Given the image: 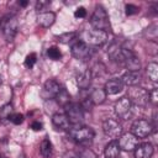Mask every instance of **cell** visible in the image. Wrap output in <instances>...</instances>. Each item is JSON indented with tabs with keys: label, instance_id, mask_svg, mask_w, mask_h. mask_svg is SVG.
<instances>
[{
	"label": "cell",
	"instance_id": "1",
	"mask_svg": "<svg viewBox=\"0 0 158 158\" xmlns=\"http://www.w3.org/2000/svg\"><path fill=\"white\" fill-rule=\"evenodd\" d=\"M68 133H69V137L72 141H74L77 144L84 147V148H89V146L93 143V139H94V130L91 127H88V126H75V127H72L68 130Z\"/></svg>",
	"mask_w": 158,
	"mask_h": 158
},
{
	"label": "cell",
	"instance_id": "2",
	"mask_svg": "<svg viewBox=\"0 0 158 158\" xmlns=\"http://www.w3.org/2000/svg\"><path fill=\"white\" fill-rule=\"evenodd\" d=\"M81 42H84L88 46H94V47H99L102 46L106 41H107V32L100 31V30H85L80 33V40Z\"/></svg>",
	"mask_w": 158,
	"mask_h": 158
},
{
	"label": "cell",
	"instance_id": "3",
	"mask_svg": "<svg viewBox=\"0 0 158 158\" xmlns=\"http://www.w3.org/2000/svg\"><path fill=\"white\" fill-rule=\"evenodd\" d=\"M90 25L95 30H100L104 32H107L110 30V20L106 10L102 6H96L91 17H90Z\"/></svg>",
	"mask_w": 158,
	"mask_h": 158
},
{
	"label": "cell",
	"instance_id": "4",
	"mask_svg": "<svg viewBox=\"0 0 158 158\" xmlns=\"http://www.w3.org/2000/svg\"><path fill=\"white\" fill-rule=\"evenodd\" d=\"M127 99L132 105L136 106H146L149 102V91L141 86H130L127 91Z\"/></svg>",
	"mask_w": 158,
	"mask_h": 158
},
{
	"label": "cell",
	"instance_id": "5",
	"mask_svg": "<svg viewBox=\"0 0 158 158\" xmlns=\"http://www.w3.org/2000/svg\"><path fill=\"white\" fill-rule=\"evenodd\" d=\"M154 131V127L152 125L151 121H147L144 118H139V120H136L132 126H131V133L133 136H136L138 139L139 138H146L148 137L152 132Z\"/></svg>",
	"mask_w": 158,
	"mask_h": 158
},
{
	"label": "cell",
	"instance_id": "6",
	"mask_svg": "<svg viewBox=\"0 0 158 158\" xmlns=\"http://www.w3.org/2000/svg\"><path fill=\"white\" fill-rule=\"evenodd\" d=\"M65 116L70 125L79 126V125H81V122L84 120V110L81 109L80 104L69 102L65 106Z\"/></svg>",
	"mask_w": 158,
	"mask_h": 158
},
{
	"label": "cell",
	"instance_id": "7",
	"mask_svg": "<svg viewBox=\"0 0 158 158\" xmlns=\"http://www.w3.org/2000/svg\"><path fill=\"white\" fill-rule=\"evenodd\" d=\"M102 131L107 137L112 139H117L122 135V126L115 118H106L102 122Z\"/></svg>",
	"mask_w": 158,
	"mask_h": 158
},
{
	"label": "cell",
	"instance_id": "8",
	"mask_svg": "<svg viewBox=\"0 0 158 158\" xmlns=\"http://www.w3.org/2000/svg\"><path fill=\"white\" fill-rule=\"evenodd\" d=\"M72 56L75 58V59H79V60H86L90 58L91 56V48L90 46L85 44L84 42L77 40L74 43H72Z\"/></svg>",
	"mask_w": 158,
	"mask_h": 158
},
{
	"label": "cell",
	"instance_id": "9",
	"mask_svg": "<svg viewBox=\"0 0 158 158\" xmlns=\"http://www.w3.org/2000/svg\"><path fill=\"white\" fill-rule=\"evenodd\" d=\"M114 109H115L116 115L120 118L127 120L131 116V112H132V104L130 102V100L127 99V96H122L121 99H118L115 102Z\"/></svg>",
	"mask_w": 158,
	"mask_h": 158
},
{
	"label": "cell",
	"instance_id": "10",
	"mask_svg": "<svg viewBox=\"0 0 158 158\" xmlns=\"http://www.w3.org/2000/svg\"><path fill=\"white\" fill-rule=\"evenodd\" d=\"M122 54H123V64L126 65V68L130 72H139L141 68V63L139 59L137 58V56L127 48H122Z\"/></svg>",
	"mask_w": 158,
	"mask_h": 158
},
{
	"label": "cell",
	"instance_id": "11",
	"mask_svg": "<svg viewBox=\"0 0 158 158\" xmlns=\"http://www.w3.org/2000/svg\"><path fill=\"white\" fill-rule=\"evenodd\" d=\"M60 90V85L58 81H56L54 79H49L44 83L42 90H41V98L44 99V100H48V99H54L57 96V94L59 93Z\"/></svg>",
	"mask_w": 158,
	"mask_h": 158
},
{
	"label": "cell",
	"instance_id": "12",
	"mask_svg": "<svg viewBox=\"0 0 158 158\" xmlns=\"http://www.w3.org/2000/svg\"><path fill=\"white\" fill-rule=\"evenodd\" d=\"M117 139H118L117 143H118L120 148L123 151H133L138 144V138L136 136H133L131 132L122 133Z\"/></svg>",
	"mask_w": 158,
	"mask_h": 158
},
{
	"label": "cell",
	"instance_id": "13",
	"mask_svg": "<svg viewBox=\"0 0 158 158\" xmlns=\"http://www.w3.org/2000/svg\"><path fill=\"white\" fill-rule=\"evenodd\" d=\"M17 30H19V21L15 17H10L4 22L2 32H4V36H5L7 42L14 41V38L17 33Z\"/></svg>",
	"mask_w": 158,
	"mask_h": 158
},
{
	"label": "cell",
	"instance_id": "14",
	"mask_svg": "<svg viewBox=\"0 0 158 158\" xmlns=\"http://www.w3.org/2000/svg\"><path fill=\"white\" fill-rule=\"evenodd\" d=\"M133 151H135V158H152L154 153V148L149 142L138 143Z\"/></svg>",
	"mask_w": 158,
	"mask_h": 158
},
{
	"label": "cell",
	"instance_id": "15",
	"mask_svg": "<svg viewBox=\"0 0 158 158\" xmlns=\"http://www.w3.org/2000/svg\"><path fill=\"white\" fill-rule=\"evenodd\" d=\"M56 21V14L52 12V11H43V12H40L38 16H37V23L41 26V27H51Z\"/></svg>",
	"mask_w": 158,
	"mask_h": 158
},
{
	"label": "cell",
	"instance_id": "16",
	"mask_svg": "<svg viewBox=\"0 0 158 158\" xmlns=\"http://www.w3.org/2000/svg\"><path fill=\"white\" fill-rule=\"evenodd\" d=\"M121 83L123 85H127V86H135L139 83L141 80V75H139V72H130L127 70L126 73L122 74V77L120 78Z\"/></svg>",
	"mask_w": 158,
	"mask_h": 158
},
{
	"label": "cell",
	"instance_id": "17",
	"mask_svg": "<svg viewBox=\"0 0 158 158\" xmlns=\"http://www.w3.org/2000/svg\"><path fill=\"white\" fill-rule=\"evenodd\" d=\"M91 79H93V73L90 69H85L81 73H79L77 75V84L80 89H88L91 84Z\"/></svg>",
	"mask_w": 158,
	"mask_h": 158
},
{
	"label": "cell",
	"instance_id": "18",
	"mask_svg": "<svg viewBox=\"0 0 158 158\" xmlns=\"http://www.w3.org/2000/svg\"><path fill=\"white\" fill-rule=\"evenodd\" d=\"M120 153H121V148L117 143L116 139H112L110 141L105 148H104V156L105 158H118L120 157Z\"/></svg>",
	"mask_w": 158,
	"mask_h": 158
},
{
	"label": "cell",
	"instance_id": "19",
	"mask_svg": "<svg viewBox=\"0 0 158 158\" xmlns=\"http://www.w3.org/2000/svg\"><path fill=\"white\" fill-rule=\"evenodd\" d=\"M122 88H123V84L121 83V80L115 78V79H110L105 83L104 90H105L106 95H115V94H118L122 90Z\"/></svg>",
	"mask_w": 158,
	"mask_h": 158
},
{
	"label": "cell",
	"instance_id": "20",
	"mask_svg": "<svg viewBox=\"0 0 158 158\" xmlns=\"http://www.w3.org/2000/svg\"><path fill=\"white\" fill-rule=\"evenodd\" d=\"M52 123L53 126L56 127V130H59V131H64V130H68L69 128V121L65 116V114H54L52 116Z\"/></svg>",
	"mask_w": 158,
	"mask_h": 158
},
{
	"label": "cell",
	"instance_id": "21",
	"mask_svg": "<svg viewBox=\"0 0 158 158\" xmlns=\"http://www.w3.org/2000/svg\"><path fill=\"white\" fill-rule=\"evenodd\" d=\"M122 46H120L118 43H112L110 44L109 49H107V54L109 57L114 60V62H118L122 63L123 62V54H122Z\"/></svg>",
	"mask_w": 158,
	"mask_h": 158
},
{
	"label": "cell",
	"instance_id": "22",
	"mask_svg": "<svg viewBox=\"0 0 158 158\" xmlns=\"http://www.w3.org/2000/svg\"><path fill=\"white\" fill-rule=\"evenodd\" d=\"M106 96H107V95H106V93H105L104 89L96 88V89H94V90L91 91L89 99H90V101L93 102V105H100V104H102V102L106 100Z\"/></svg>",
	"mask_w": 158,
	"mask_h": 158
},
{
	"label": "cell",
	"instance_id": "23",
	"mask_svg": "<svg viewBox=\"0 0 158 158\" xmlns=\"http://www.w3.org/2000/svg\"><path fill=\"white\" fill-rule=\"evenodd\" d=\"M40 153L43 158H51L53 153V146L52 142L48 138H44L40 144Z\"/></svg>",
	"mask_w": 158,
	"mask_h": 158
},
{
	"label": "cell",
	"instance_id": "24",
	"mask_svg": "<svg viewBox=\"0 0 158 158\" xmlns=\"http://www.w3.org/2000/svg\"><path fill=\"white\" fill-rule=\"evenodd\" d=\"M54 99H56V101L58 102V105L64 106V107L70 102V95H69V93H68L65 89H63V88H60L59 93L57 94V96H56Z\"/></svg>",
	"mask_w": 158,
	"mask_h": 158
},
{
	"label": "cell",
	"instance_id": "25",
	"mask_svg": "<svg viewBox=\"0 0 158 158\" xmlns=\"http://www.w3.org/2000/svg\"><path fill=\"white\" fill-rule=\"evenodd\" d=\"M12 114H14V106H12L11 102L4 104V105L0 107V120H2V121L9 120Z\"/></svg>",
	"mask_w": 158,
	"mask_h": 158
},
{
	"label": "cell",
	"instance_id": "26",
	"mask_svg": "<svg viewBox=\"0 0 158 158\" xmlns=\"http://www.w3.org/2000/svg\"><path fill=\"white\" fill-rule=\"evenodd\" d=\"M147 75L152 81H158V64L152 62L147 67Z\"/></svg>",
	"mask_w": 158,
	"mask_h": 158
},
{
	"label": "cell",
	"instance_id": "27",
	"mask_svg": "<svg viewBox=\"0 0 158 158\" xmlns=\"http://www.w3.org/2000/svg\"><path fill=\"white\" fill-rule=\"evenodd\" d=\"M77 37H78V33L77 32H65V33H62L60 36H58V41L60 43L68 44V43L74 42L77 40Z\"/></svg>",
	"mask_w": 158,
	"mask_h": 158
},
{
	"label": "cell",
	"instance_id": "28",
	"mask_svg": "<svg viewBox=\"0 0 158 158\" xmlns=\"http://www.w3.org/2000/svg\"><path fill=\"white\" fill-rule=\"evenodd\" d=\"M47 56H48V58L52 59V60H59L60 57H62V53H60V51H59L58 47L53 46V47H49V48L47 49Z\"/></svg>",
	"mask_w": 158,
	"mask_h": 158
},
{
	"label": "cell",
	"instance_id": "29",
	"mask_svg": "<svg viewBox=\"0 0 158 158\" xmlns=\"http://www.w3.org/2000/svg\"><path fill=\"white\" fill-rule=\"evenodd\" d=\"M146 35L148 36V40H152L154 41L157 38V35H158V31H157V25H151L146 28Z\"/></svg>",
	"mask_w": 158,
	"mask_h": 158
},
{
	"label": "cell",
	"instance_id": "30",
	"mask_svg": "<svg viewBox=\"0 0 158 158\" xmlns=\"http://www.w3.org/2000/svg\"><path fill=\"white\" fill-rule=\"evenodd\" d=\"M36 60H37V56L36 53H30L26 59H25V67L26 68H32L35 64H36Z\"/></svg>",
	"mask_w": 158,
	"mask_h": 158
},
{
	"label": "cell",
	"instance_id": "31",
	"mask_svg": "<svg viewBox=\"0 0 158 158\" xmlns=\"http://www.w3.org/2000/svg\"><path fill=\"white\" fill-rule=\"evenodd\" d=\"M79 158H98V156L90 148H83L79 153Z\"/></svg>",
	"mask_w": 158,
	"mask_h": 158
},
{
	"label": "cell",
	"instance_id": "32",
	"mask_svg": "<svg viewBox=\"0 0 158 158\" xmlns=\"http://www.w3.org/2000/svg\"><path fill=\"white\" fill-rule=\"evenodd\" d=\"M9 120H10L14 125H20V123H22V121H23V115L20 114V112H15V114H12V115L10 116Z\"/></svg>",
	"mask_w": 158,
	"mask_h": 158
},
{
	"label": "cell",
	"instance_id": "33",
	"mask_svg": "<svg viewBox=\"0 0 158 158\" xmlns=\"http://www.w3.org/2000/svg\"><path fill=\"white\" fill-rule=\"evenodd\" d=\"M138 11H139V9H138L136 5H132V4H127V5L125 6V12H126V15H127V16L135 15V14H137Z\"/></svg>",
	"mask_w": 158,
	"mask_h": 158
},
{
	"label": "cell",
	"instance_id": "34",
	"mask_svg": "<svg viewBox=\"0 0 158 158\" xmlns=\"http://www.w3.org/2000/svg\"><path fill=\"white\" fill-rule=\"evenodd\" d=\"M49 4H51V1H48V0H40L36 2V10L43 12V10H46V7L49 6Z\"/></svg>",
	"mask_w": 158,
	"mask_h": 158
},
{
	"label": "cell",
	"instance_id": "35",
	"mask_svg": "<svg viewBox=\"0 0 158 158\" xmlns=\"http://www.w3.org/2000/svg\"><path fill=\"white\" fill-rule=\"evenodd\" d=\"M86 16V10H85V7H78L77 10H75V12H74V17H77V19H84Z\"/></svg>",
	"mask_w": 158,
	"mask_h": 158
},
{
	"label": "cell",
	"instance_id": "36",
	"mask_svg": "<svg viewBox=\"0 0 158 158\" xmlns=\"http://www.w3.org/2000/svg\"><path fill=\"white\" fill-rule=\"evenodd\" d=\"M149 101L153 102L154 105H156L157 101H158V99H157V89H156V88H154L152 91H149Z\"/></svg>",
	"mask_w": 158,
	"mask_h": 158
},
{
	"label": "cell",
	"instance_id": "37",
	"mask_svg": "<svg viewBox=\"0 0 158 158\" xmlns=\"http://www.w3.org/2000/svg\"><path fill=\"white\" fill-rule=\"evenodd\" d=\"M31 128H32L33 131H41V130L43 128V125H42L40 121H33V122L31 123Z\"/></svg>",
	"mask_w": 158,
	"mask_h": 158
},
{
	"label": "cell",
	"instance_id": "38",
	"mask_svg": "<svg viewBox=\"0 0 158 158\" xmlns=\"http://www.w3.org/2000/svg\"><path fill=\"white\" fill-rule=\"evenodd\" d=\"M19 5L22 6V7H25V6L28 5V1H26V0H21V1H19Z\"/></svg>",
	"mask_w": 158,
	"mask_h": 158
},
{
	"label": "cell",
	"instance_id": "39",
	"mask_svg": "<svg viewBox=\"0 0 158 158\" xmlns=\"http://www.w3.org/2000/svg\"><path fill=\"white\" fill-rule=\"evenodd\" d=\"M19 158H27V157H26V154H25V153H21V154L19 156Z\"/></svg>",
	"mask_w": 158,
	"mask_h": 158
},
{
	"label": "cell",
	"instance_id": "40",
	"mask_svg": "<svg viewBox=\"0 0 158 158\" xmlns=\"http://www.w3.org/2000/svg\"><path fill=\"white\" fill-rule=\"evenodd\" d=\"M0 26H1V19H0Z\"/></svg>",
	"mask_w": 158,
	"mask_h": 158
},
{
	"label": "cell",
	"instance_id": "41",
	"mask_svg": "<svg viewBox=\"0 0 158 158\" xmlns=\"http://www.w3.org/2000/svg\"><path fill=\"white\" fill-rule=\"evenodd\" d=\"M0 84H1V78H0Z\"/></svg>",
	"mask_w": 158,
	"mask_h": 158
}]
</instances>
